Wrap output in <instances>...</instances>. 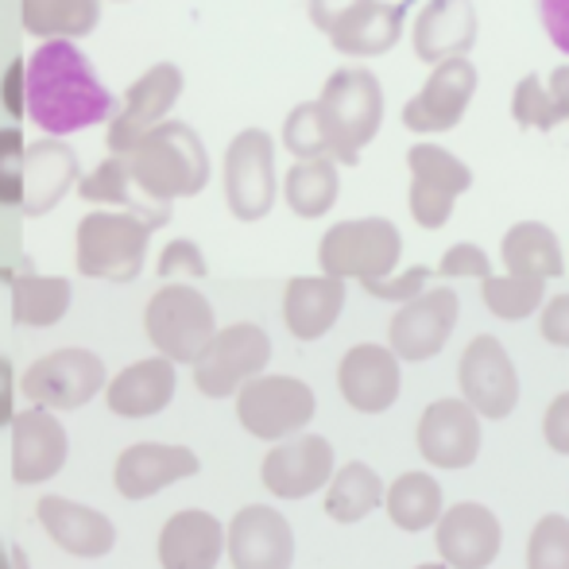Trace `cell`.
<instances>
[{
    "instance_id": "cell-1",
    "label": "cell",
    "mask_w": 569,
    "mask_h": 569,
    "mask_svg": "<svg viewBox=\"0 0 569 569\" xmlns=\"http://www.w3.org/2000/svg\"><path fill=\"white\" fill-rule=\"evenodd\" d=\"M23 113L36 120L39 132L62 140L113 120L117 98L70 39H47L23 59Z\"/></svg>"
},
{
    "instance_id": "cell-2",
    "label": "cell",
    "mask_w": 569,
    "mask_h": 569,
    "mask_svg": "<svg viewBox=\"0 0 569 569\" xmlns=\"http://www.w3.org/2000/svg\"><path fill=\"white\" fill-rule=\"evenodd\" d=\"M120 159H124L132 187L156 206H171L174 198H194L210 182V151L187 120L156 124Z\"/></svg>"
},
{
    "instance_id": "cell-3",
    "label": "cell",
    "mask_w": 569,
    "mask_h": 569,
    "mask_svg": "<svg viewBox=\"0 0 569 569\" xmlns=\"http://www.w3.org/2000/svg\"><path fill=\"white\" fill-rule=\"evenodd\" d=\"M315 109L318 120H322L326 140H330V159L357 167L365 143H372L383 124V86L365 67L333 70L326 78L322 98L315 101Z\"/></svg>"
},
{
    "instance_id": "cell-4",
    "label": "cell",
    "mask_w": 569,
    "mask_h": 569,
    "mask_svg": "<svg viewBox=\"0 0 569 569\" xmlns=\"http://www.w3.org/2000/svg\"><path fill=\"white\" fill-rule=\"evenodd\" d=\"M163 229L159 221L140 213H86L78 221V271L86 279H106V283H132L143 271L151 232Z\"/></svg>"
},
{
    "instance_id": "cell-5",
    "label": "cell",
    "mask_w": 569,
    "mask_h": 569,
    "mask_svg": "<svg viewBox=\"0 0 569 569\" xmlns=\"http://www.w3.org/2000/svg\"><path fill=\"white\" fill-rule=\"evenodd\" d=\"M143 330H148V341L159 357H167L171 365H194L218 333V318L198 287L163 283L148 299Z\"/></svg>"
},
{
    "instance_id": "cell-6",
    "label": "cell",
    "mask_w": 569,
    "mask_h": 569,
    "mask_svg": "<svg viewBox=\"0 0 569 569\" xmlns=\"http://www.w3.org/2000/svg\"><path fill=\"white\" fill-rule=\"evenodd\" d=\"M403 256V237L388 218H357L330 226L318 244L322 276L333 279H388Z\"/></svg>"
},
{
    "instance_id": "cell-7",
    "label": "cell",
    "mask_w": 569,
    "mask_h": 569,
    "mask_svg": "<svg viewBox=\"0 0 569 569\" xmlns=\"http://www.w3.org/2000/svg\"><path fill=\"white\" fill-rule=\"evenodd\" d=\"M318 411V399L307 380L295 376H252L237 391V419L260 442H287L302 435Z\"/></svg>"
},
{
    "instance_id": "cell-8",
    "label": "cell",
    "mask_w": 569,
    "mask_h": 569,
    "mask_svg": "<svg viewBox=\"0 0 569 569\" xmlns=\"http://www.w3.org/2000/svg\"><path fill=\"white\" fill-rule=\"evenodd\" d=\"M226 202L237 221H260L271 213L279 194L276 140L263 128H244L226 148Z\"/></svg>"
},
{
    "instance_id": "cell-9",
    "label": "cell",
    "mask_w": 569,
    "mask_h": 569,
    "mask_svg": "<svg viewBox=\"0 0 569 569\" xmlns=\"http://www.w3.org/2000/svg\"><path fill=\"white\" fill-rule=\"evenodd\" d=\"M109 383L106 360L93 349H54L47 357H39L36 365L23 372L20 391L39 407H51V411H78L86 407L101 388Z\"/></svg>"
},
{
    "instance_id": "cell-10",
    "label": "cell",
    "mask_w": 569,
    "mask_h": 569,
    "mask_svg": "<svg viewBox=\"0 0 569 569\" xmlns=\"http://www.w3.org/2000/svg\"><path fill=\"white\" fill-rule=\"evenodd\" d=\"M271 360V338L252 322H237L213 333V341L194 360V388L206 399L237 396L252 376H260Z\"/></svg>"
},
{
    "instance_id": "cell-11",
    "label": "cell",
    "mask_w": 569,
    "mask_h": 569,
    "mask_svg": "<svg viewBox=\"0 0 569 569\" xmlns=\"http://www.w3.org/2000/svg\"><path fill=\"white\" fill-rule=\"evenodd\" d=\"M407 167H411V218L422 229H442L453 213L457 194L472 187V171L453 156V151L438 148V143H415L407 151Z\"/></svg>"
},
{
    "instance_id": "cell-12",
    "label": "cell",
    "mask_w": 569,
    "mask_h": 569,
    "mask_svg": "<svg viewBox=\"0 0 569 569\" xmlns=\"http://www.w3.org/2000/svg\"><path fill=\"white\" fill-rule=\"evenodd\" d=\"M179 98H182V70L174 62H156L151 70H143L124 90L113 120H109V136H106L109 151L113 156H128L136 148V140H143L151 128L163 124Z\"/></svg>"
},
{
    "instance_id": "cell-13",
    "label": "cell",
    "mask_w": 569,
    "mask_h": 569,
    "mask_svg": "<svg viewBox=\"0 0 569 569\" xmlns=\"http://www.w3.org/2000/svg\"><path fill=\"white\" fill-rule=\"evenodd\" d=\"M457 383H461L465 403L485 419H508L519 403L516 365L492 333H480V338L465 345L461 365H457Z\"/></svg>"
},
{
    "instance_id": "cell-14",
    "label": "cell",
    "mask_w": 569,
    "mask_h": 569,
    "mask_svg": "<svg viewBox=\"0 0 569 569\" xmlns=\"http://www.w3.org/2000/svg\"><path fill=\"white\" fill-rule=\"evenodd\" d=\"M457 315H461V302H457L453 287H430V291L415 295L391 318V330H388L391 352L399 360H411V365L438 357L442 345L450 341Z\"/></svg>"
},
{
    "instance_id": "cell-15",
    "label": "cell",
    "mask_w": 569,
    "mask_h": 569,
    "mask_svg": "<svg viewBox=\"0 0 569 569\" xmlns=\"http://www.w3.org/2000/svg\"><path fill=\"white\" fill-rule=\"evenodd\" d=\"M477 93V67L469 59H446L430 70L427 86L403 106V128L407 132H450L461 124Z\"/></svg>"
},
{
    "instance_id": "cell-16",
    "label": "cell",
    "mask_w": 569,
    "mask_h": 569,
    "mask_svg": "<svg viewBox=\"0 0 569 569\" xmlns=\"http://www.w3.org/2000/svg\"><path fill=\"white\" fill-rule=\"evenodd\" d=\"M226 550L232 569H291L295 531L283 511L252 503V508H240L226 527Z\"/></svg>"
},
{
    "instance_id": "cell-17",
    "label": "cell",
    "mask_w": 569,
    "mask_h": 569,
    "mask_svg": "<svg viewBox=\"0 0 569 569\" xmlns=\"http://www.w3.org/2000/svg\"><path fill=\"white\" fill-rule=\"evenodd\" d=\"M70 457L67 427L54 419L51 407L31 403L12 415V480L16 485H43L59 477Z\"/></svg>"
},
{
    "instance_id": "cell-18",
    "label": "cell",
    "mask_w": 569,
    "mask_h": 569,
    "mask_svg": "<svg viewBox=\"0 0 569 569\" xmlns=\"http://www.w3.org/2000/svg\"><path fill=\"white\" fill-rule=\"evenodd\" d=\"M263 488L279 500H307L333 477V446L318 435H295L279 442L260 465Z\"/></svg>"
},
{
    "instance_id": "cell-19",
    "label": "cell",
    "mask_w": 569,
    "mask_h": 569,
    "mask_svg": "<svg viewBox=\"0 0 569 569\" xmlns=\"http://www.w3.org/2000/svg\"><path fill=\"white\" fill-rule=\"evenodd\" d=\"M202 461L190 446H167V442H136L117 457L113 485L128 503H140L163 488L179 485L187 477H198Z\"/></svg>"
},
{
    "instance_id": "cell-20",
    "label": "cell",
    "mask_w": 569,
    "mask_h": 569,
    "mask_svg": "<svg viewBox=\"0 0 569 569\" xmlns=\"http://www.w3.org/2000/svg\"><path fill=\"white\" fill-rule=\"evenodd\" d=\"M438 555L453 569H488L500 558L503 531L500 519L485 508V503H453L438 516Z\"/></svg>"
},
{
    "instance_id": "cell-21",
    "label": "cell",
    "mask_w": 569,
    "mask_h": 569,
    "mask_svg": "<svg viewBox=\"0 0 569 569\" xmlns=\"http://www.w3.org/2000/svg\"><path fill=\"white\" fill-rule=\"evenodd\" d=\"M415 438L435 469H469L480 453V415L465 399H438L422 411Z\"/></svg>"
},
{
    "instance_id": "cell-22",
    "label": "cell",
    "mask_w": 569,
    "mask_h": 569,
    "mask_svg": "<svg viewBox=\"0 0 569 569\" xmlns=\"http://www.w3.org/2000/svg\"><path fill=\"white\" fill-rule=\"evenodd\" d=\"M345 403L360 415H383L399 399V357L383 345H352L338 365Z\"/></svg>"
},
{
    "instance_id": "cell-23",
    "label": "cell",
    "mask_w": 569,
    "mask_h": 569,
    "mask_svg": "<svg viewBox=\"0 0 569 569\" xmlns=\"http://www.w3.org/2000/svg\"><path fill=\"white\" fill-rule=\"evenodd\" d=\"M415 54L430 67L446 59H469L477 43V4L472 0H427L411 28Z\"/></svg>"
},
{
    "instance_id": "cell-24",
    "label": "cell",
    "mask_w": 569,
    "mask_h": 569,
    "mask_svg": "<svg viewBox=\"0 0 569 569\" xmlns=\"http://www.w3.org/2000/svg\"><path fill=\"white\" fill-rule=\"evenodd\" d=\"M43 531L59 550L74 558H106L117 547V527L106 511L74 503L67 496H43L36 508Z\"/></svg>"
},
{
    "instance_id": "cell-25",
    "label": "cell",
    "mask_w": 569,
    "mask_h": 569,
    "mask_svg": "<svg viewBox=\"0 0 569 569\" xmlns=\"http://www.w3.org/2000/svg\"><path fill=\"white\" fill-rule=\"evenodd\" d=\"M82 179V167H78L74 148H67L62 140L47 136V140H36L28 151H23V202L20 210L28 218H43L54 206L67 198L70 187H78Z\"/></svg>"
},
{
    "instance_id": "cell-26",
    "label": "cell",
    "mask_w": 569,
    "mask_h": 569,
    "mask_svg": "<svg viewBox=\"0 0 569 569\" xmlns=\"http://www.w3.org/2000/svg\"><path fill=\"white\" fill-rule=\"evenodd\" d=\"M226 550V527L210 511H174L159 531V566L163 569H218Z\"/></svg>"
},
{
    "instance_id": "cell-27",
    "label": "cell",
    "mask_w": 569,
    "mask_h": 569,
    "mask_svg": "<svg viewBox=\"0 0 569 569\" xmlns=\"http://www.w3.org/2000/svg\"><path fill=\"white\" fill-rule=\"evenodd\" d=\"M174 383H179L174 365L156 352V357L128 365L106 383V403L120 419H151L174 399Z\"/></svg>"
},
{
    "instance_id": "cell-28",
    "label": "cell",
    "mask_w": 569,
    "mask_h": 569,
    "mask_svg": "<svg viewBox=\"0 0 569 569\" xmlns=\"http://www.w3.org/2000/svg\"><path fill=\"white\" fill-rule=\"evenodd\" d=\"M345 310V279L295 276L283 291V322L299 341H318L338 326Z\"/></svg>"
},
{
    "instance_id": "cell-29",
    "label": "cell",
    "mask_w": 569,
    "mask_h": 569,
    "mask_svg": "<svg viewBox=\"0 0 569 569\" xmlns=\"http://www.w3.org/2000/svg\"><path fill=\"white\" fill-rule=\"evenodd\" d=\"M407 8H411V0H396V4L368 0L365 8H357L349 20L330 31L333 51L349 54V59H376V54H388L391 47L403 39Z\"/></svg>"
},
{
    "instance_id": "cell-30",
    "label": "cell",
    "mask_w": 569,
    "mask_h": 569,
    "mask_svg": "<svg viewBox=\"0 0 569 569\" xmlns=\"http://www.w3.org/2000/svg\"><path fill=\"white\" fill-rule=\"evenodd\" d=\"M503 263L508 276H527V279H558L566 271L562 244H558L555 229L542 221H519L503 232Z\"/></svg>"
},
{
    "instance_id": "cell-31",
    "label": "cell",
    "mask_w": 569,
    "mask_h": 569,
    "mask_svg": "<svg viewBox=\"0 0 569 569\" xmlns=\"http://www.w3.org/2000/svg\"><path fill=\"white\" fill-rule=\"evenodd\" d=\"M8 283H12V322L28 326V330H47L70 310V279L62 276H36V271H20L12 276L8 271Z\"/></svg>"
},
{
    "instance_id": "cell-32",
    "label": "cell",
    "mask_w": 569,
    "mask_h": 569,
    "mask_svg": "<svg viewBox=\"0 0 569 569\" xmlns=\"http://www.w3.org/2000/svg\"><path fill=\"white\" fill-rule=\"evenodd\" d=\"M338 194H341V174L333 159H299L283 174L287 206L307 221L326 218L338 206Z\"/></svg>"
},
{
    "instance_id": "cell-33",
    "label": "cell",
    "mask_w": 569,
    "mask_h": 569,
    "mask_svg": "<svg viewBox=\"0 0 569 569\" xmlns=\"http://www.w3.org/2000/svg\"><path fill=\"white\" fill-rule=\"evenodd\" d=\"M383 508L399 531H427L442 516V485L430 472H403L383 492Z\"/></svg>"
},
{
    "instance_id": "cell-34",
    "label": "cell",
    "mask_w": 569,
    "mask_h": 569,
    "mask_svg": "<svg viewBox=\"0 0 569 569\" xmlns=\"http://www.w3.org/2000/svg\"><path fill=\"white\" fill-rule=\"evenodd\" d=\"M98 20V0H23V31L36 39H82Z\"/></svg>"
},
{
    "instance_id": "cell-35",
    "label": "cell",
    "mask_w": 569,
    "mask_h": 569,
    "mask_svg": "<svg viewBox=\"0 0 569 569\" xmlns=\"http://www.w3.org/2000/svg\"><path fill=\"white\" fill-rule=\"evenodd\" d=\"M383 503V480L365 461H349L345 469H333L330 492H326V516L338 523H360Z\"/></svg>"
},
{
    "instance_id": "cell-36",
    "label": "cell",
    "mask_w": 569,
    "mask_h": 569,
    "mask_svg": "<svg viewBox=\"0 0 569 569\" xmlns=\"http://www.w3.org/2000/svg\"><path fill=\"white\" fill-rule=\"evenodd\" d=\"M78 198L98 206H120V210L140 213V218H151L159 226H167V218H171V206L143 202V198L132 194V179H128V167L120 156H109L106 163H98V171L82 174L78 179Z\"/></svg>"
},
{
    "instance_id": "cell-37",
    "label": "cell",
    "mask_w": 569,
    "mask_h": 569,
    "mask_svg": "<svg viewBox=\"0 0 569 569\" xmlns=\"http://www.w3.org/2000/svg\"><path fill=\"white\" fill-rule=\"evenodd\" d=\"M485 307L492 310L503 322H523L531 310L542 307V295H547V283L542 279H527V276H488L485 279Z\"/></svg>"
},
{
    "instance_id": "cell-38",
    "label": "cell",
    "mask_w": 569,
    "mask_h": 569,
    "mask_svg": "<svg viewBox=\"0 0 569 569\" xmlns=\"http://www.w3.org/2000/svg\"><path fill=\"white\" fill-rule=\"evenodd\" d=\"M511 117H516V124L527 128V132H531V128L535 132H550L555 124H562L555 98H550L547 82H542L539 74L519 78L516 93H511Z\"/></svg>"
},
{
    "instance_id": "cell-39",
    "label": "cell",
    "mask_w": 569,
    "mask_h": 569,
    "mask_svg": "<svg viewBox=\"0 0 569 569\" xmlns=\"http://www.w3.org/2000/svg\"><path fill=\"white\" fill-rule=\"evenodd\" d=\"M283 148L295 159H330V140L322 132V120H318L315 101H302L295 106L283 120Z\"/></svg>"
},
{
    "instance_id": "cell-40",
    "label": "cell",
    "mask_w": 569,
    "mask_h": 569,
    "mask_svg": "<svg viewBox=\"0 0 569 569\" xmlns=\"http://www.w3.org/2000/svg\"><path fill=\"white\" fill-rule=\"evenodd\" d=\"M527 569H569V519L542 516L527 542Z\"/></svg>"
},
{
    "instance_id": "cell-41",
    "label": "cell",
    "mask_w": 569,
    "mask_h": 569,
    "mask_svg": "<svg viewBox=\"0 0 569 569\" xmlns=\"http://www.w3.org/2000/svg\"><path fill=\"white\" fill-rule=\"evenodd\" d=\"M23 151L20 128H0V206L23 202Z\"/></svg>"
},
{
    "instance_id": "cell-42",
    "label": "cell",
    "mask_w": 569,
    "mask_h": 569,
    "mask_svg": "<svg viewBox=\"0 0 569 569\" xmlns=\"http://www.w3.org/2000/svg\"><path fill=\"white\" fill-rule=\"evenodd\" d=\"M206 256L194 240H171V244L159 252V279L163 283H190V279H206Z\"/></svg>"
},
{
    "instance_id": "cell-43",
    "label": "cell",
    "mask_w": 569,
    "mask_h": 569,
    "mask_svg": "<svg viewBox=\"0 0 569 569\" xmlns=\"http://www.w3.org/2000/svg\"><path fill=\"white\" fill-rule=\"evenodd\" d=\"M435 276H442V279H488L492 276V260H488L480 244L461 240V244H453L450 252L442 256V263L435 268Z\"/></svg>"
},
{
    "instance_id": "cell-44",
    "label": "cell",
    "mask_w": 569,
    "mask_h": 569,
    "mask_svg": "<svg viewBox=\"0 0 569 569\" xmlns=\"http://www.w3.org/2000/svg\"><path fill=\"white\" fill-rule=\"evenodd\" d=\"M435 276V268H427V263H415V268H407V276L399 279H368L365 291L372 295V299H388V302H411L415 295H422V287H427V279Z\"/></svg>"
},
{
    "instance_id": "cell-45",
    "label": "cell",
    "mask_w": 569,
    "mask_h": 569,
    "mask_svg": "<svg viewBox=\"0 0 569 569\" xmlns=\"http://www.w3.org/2000/svg\"><path fill=\"white\" fill-rule=\"evenodd\" d=\"M365 4L368 0H307V12H310V23L330 36L338 23H345L357 8H365Z\"/></svg>"
},
{
    "instance_id": "cell-46",
    "label": "cell",
    "mask_w": 569,
    "mask_h": 569,
    "mask_svg": "<svg viewBox=\"0 0 569 569\" xmlns=\"http://www.w3.org/2000/svg\"><path fill=\"white\" fill-rule=\"evenodd\" d=\"M539 20L550 43L562 54H569V0H539Z\"/></svg>"
},
{
    "instance_id": "cell-47",
    "label": "cell",
    "mask_w": 569,
    "mask_h": 569,
    "mask_svg": "<svg viewBox=\"0 0 569 569\" xmlns=\"http://www.w3.org/2000/svg\"><path fill=\"white\" fill-rule=\"evenodd\" d=\"M542 435H547L550 450L569 457V391H562V396H558L555 403L547 407V419H542Z\"/></svg>"
},
{
    "instance_id": "cell-48",
    "label": "cell",
    "mask_w": 569,
    "mask_h": 569,
    "mask_svg": "<svg viewBox=\"0 0 569 569\" xmlns=\"http://www.w3.org/2000/svg\"><path fill=\"white\" fill-rule=\"evenodd\" d=\"M539 322H542V338L550 345H558V349H569V295L550 299Z\"/></svg>"
},
{
    "instance_id": "cell-49",
    "label": "cell",
    "mask_w": 569,
    "mask_h": 569,
    "mask_svg": "<svg viewBox=\"0 0 569 569\" xmlns=\"http://www.w3.org/2000/svg\"><path fill=\"white\" fill-rule=\"evenodd\" d=\"M0 98H4V109L16 120L28 117V113H23V59H16L12 67H8L4 82H0Z\"/></svg>"
},
{
    "instance_id": "cell-50",
    "label": "cell",
    "mask_w": 569,
    "mask_h": 569,
    "mask_svg": "<svg viewBox=\"0 0 569 569\" xmlns=\"http://www.w3.org/2000/svg\"><path fill=\"white\" fill-rule=\"evenodd\" d=\"M12 396H16V372H12V360L0 357V427H12Z\"/></svg>"
},
{
    "instance_id": "cell-51",
    "label": "cell",
    "mask_w": 569,
    "mask_h": 569,
    "mask_svg": "<svg viewBox=\"0 0 569 569\" xmlns=\"http://www.w3.org/2000/svg\"><path fill=\"white\" fill-rule=\"evenodd\" d=\"M547 90H550V98H555V106H558V117L569 120V67H558L555 74H550Z\"/></svg>"
},
{
    "instance_id": "cell-52",
    "label": "cell",
    "mask_w": 569,
    "mask_h": 569,
    "mask_svg": "<svg viewBox=\"0 0 569 569\" xmlns=\"http://www.w3.org/2000/svg\"><path fill=\"white\" fill-rule=\"evenodd\" d=\"M8 555H12V569H31V562H28V555H23L20 547H12L8 550Z\"/></svg>"
},
{
    "instance_id": "cell-53",
    "label": "cell",
    "mask_w": 569,
    "mask_h": 569,
    "mask_svg": "<svg viewBox=\"0 0 569 569\" xmlns=\"http://www.w3.org/2000/svg\"><path fill=\"white\" fill-rule=\"evenodd\" d=\"M0 569H12V555L4 550V539H0Z\"/></svg>"
},
{
    "instance_id": "cell-54",
    "label": "cell",
    "mask_w": 569,
    "mask_h": 569,
    "mask_svg": "<svg viewBox=\"0 0 569 569\" xmlns=\"http://www.w3.org/2000/svg\"><path fill=\"white\" fill-rule=\"evenodd\" d=\"M415 569H450L446 562H430V566H415Z\"/></svg>"
}]
</instances>
